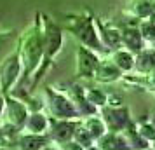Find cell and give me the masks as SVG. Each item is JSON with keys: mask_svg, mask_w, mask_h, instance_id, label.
Instances as JSON below:
<instances>
[{"mask_svg": "<svg viewBox=\"0 0 155 150\" xmlns=\"http://www.w3.org/2000/svg\"><path fill=\"white\" fill-rule=\"evenodd\" d=\"M18 51L23 63V79L33 77L44 61V21L42 14L37 12L33 23L18 38Z\"/></svg>", "mask_w": 155, "mask_h": 150, "instance_id": "6da1fadb", "label": "cell"}, {"mask_svg": "<svg viewBox=\"0 0 155 150\" xmlns=\"http://www.w3.org/2000/svg\"><path fill=\"white\" fill-rule=\"evenodd\" d=\"M44 61L40 65V68L37 70L31 80V89L38 84V80L44 77V73L47 70V66L51 61L56 58V54L63 47V30L58 26L54 21H51L49 18H44Z\"/></svg>", "mask_w": 155, "mask_h": 150, "instance_id": "7a4b0ae2", "label": "cell"}, {"mask_svg": "<svg viewBox=\"0 0 155 150\" xmlns=\"http://www.w3.org/2000/svg\"><path fill=\"white\" fill-rule=\"evenodd\" d=\"M44 96H45V107L49 110L51 117H54V119H64V121L82 119L77 105H75V101L70 98V94L47 86L44 89Z\"/></svg>", "mask_w": 155, "mask_h": 150, "instance_id": "3957f363", "label": "cell"}, {"mask_svg": "<svg viewBox=\"0 0 155 150\" xmlns=\"http://www.w3.org/2000/svg\"><path fill=\"white\" fill-rule=\"evenodd\" d=\"M68 30L80 40V45H85L96 52L105 51V45L99 38V32L96 28V19H92L89 16H78L75 19H71Z\"/></svg>", "mask_w": 155, "mask_h": 150, "instance_id": "277c9868", "label": "cell"}, {"mask_svg": "<svg viewBox=\"0 0 155 150\" xmlns=\"http://www.w3.org/2000/svg\"><path fill=\"white\" fill-rule=\"evenodd\" d=\"M23 79V63L19 51L16 47L12 52L0 61V91L5 94H12L14 86Z\"/></svg>", "mask_w": 155, "mask_h": 150, "instance_id": "5b68a950", "label": "cell"}, {"mask_svg": "<svg viewBox=\"0 0 155 150\" xmlns=\"http://www.w3.org/2000/svg\"><path fill=\"white\" fill-rule=\"evenodd\" d=\"M30 115V108L25 100H19L14 94L5 96V112H4V122H9L18 129L25 128V122Z\"/></svg>", "mask_w": 155, "mask_h": 150, "instance_id": "8992f818", "label": "cell"}, {"mask_svg": "<svg viewBox=\"0 0 155 150\" xmlns=\"http://www.w3.org/2000/svg\"><path fill=\"white\" fill-rule=\"evenodd\" d=\"M99 114H101V119L105 121L108 131H113V133H122L131 124L129 110L124 107H110V105H105L103 108H99Z\"/></svg>", "mask_w": 155, "mask_h": 150, "instance_id": "52a82bcc", "label": "cell"}, {"mask_svg": "<svg viewBox=\"0 0 155 150\" xmlns=\"http://www.w3.org/2000/svg\"><path fill=\"white\" fill-rule=\"evenodd\" d=\"M99 59L96 51L89 49L85 45H78L77 47V77L80 79H94L96 70H98Z\"/></svg>", "mask_w": 155, "mask_h": 150, "instance_id": "ba28073f", "label": "cell"}, {"mask_svg": "<svg viewBox=\"0 0 155 150\" xmlns=\"http://www.w3.org/2000/svg\"><path fill=\"white\" fill-rule=\"evenodd\" d=\"M82 119H77V121H64V119H54L51 117V126H49V133L51 140L58 145H61L64 142H70L75 136V131L80 126Z\"/></svg>", "mask_w": 155, "mask_h": 150, "instance_id": "9c48e42d", "label": "cell"}, {"mask_svg": "<svg viewBox=\"0 0 155 150\" xmlns=\"http://www.w3.org/2000/svg\"><path fill=\"white\" fill-rule=\"evenodd\" d=\"M51 126V117L40 112H30L28 119L25 122L23 133H30V135H47Z\"/></svg>", "mask_w": 155, "mask_h": 150, "instance_id": "30bf717a", "label": "cell"}, {"mask_svg": "<svg viewBox=\"0 0 155 150\" xmlns=\"http://www.w3.org/2000/svg\"><path fill=\"white\" fill-rule=\"evenodd\" d=\"M122 77V70H120L117 65L110 59H101L98 65V70H96V75L94 79L98 82H103V84H108V82H115Z\"/></svg>", "mask_w": 155, "mask_h": 150, "instance_id": "8fae6325", "label": "cell"}, {"mask_svg": "<svg viewBox=\"0 0 155 150\" xmlns=\"http://www.w3.org/2000/svg\"><path fill=\"white\" fill-rule=\"evenodd\" d=\"M96 143L101 147V150H133L126 135H122V133H113V131H108V133H106L103 138H99Z\"/></svg>", "mask_w": 155, "mask_h": 150, "instance_id": "7c38bea8", "label": "cell"}, {"mask_svg": "<svg viewBox=\"0 0 155 150\" xmlns=\"http://www.w3.org/2000/svg\"><path fill=\"white\" fill-rule=\"evenodd\" d=\"M49 135H30V133H21L19 140H18V150H42L44 147L51 145Z\"/></svg>", "mask_w": 155, "mask_h": 150, "instance_id": "4fadbf2b", "label": "cell"}, {"mask_svg": "<svg viewBox=\"0 0 155 150\" xmlns=\"http://www.w3.org/2000/svg\"><path fill=\"white\" fill-rule=\"evenodd\" d=\"M96 25H98V32H99V38L105 47L108 49H120L122 47V32L117 28H110L106 25H101V23L96 19Z\"/></svg>", "mask_w": 155, "mask_h": 150, "instance_id": "5bb4252c", "label": "cell"}, {"mask_svg": "<svg viewBox=\"0 0 155 150\" xmlns=\"http://www.w3.org/2000/svg\"><path fill=\"white\" fill-rule=\"evenodd\" d=\"M134 70L138 73H145L150 75L155 70V49H143L141 52L136 54V61H134Z\"/></svg>", "mask_w": 155, "mask_h": 150, "instance_id": "9a60e30c", "label": "cell"}, {"mask_svg": "<svg viewBox=\"0 0 155 150\" xmlns=\"http://www.w3.org/2000/svg\"><path fill=\"white\" fill-rule=\"evenodd\" d=\"M122 44L126 45V49H129L134 54H138V52H141V51L145 49V45H143L145 40H143V37H141L138 28L122 30Z\"/></svg>", "mask_w": 155, "mask_h": 150, "instance_id": "2e32d148", "label": "cell"}, {"mask_svg": "<svg viewBox=\"0 0 155 150\" xmlns=\"http://www.w3.org/2000/svg\"><path fill=\"white\" fill-rule=\"evenodd\" d=\"M82 126L91 133V136L94 138V142H98L99 138H103L108 133V128H106L105 121L101 117H98V114L91 115V117H85L84 121H82Z\"/></svg>", "mask_w": 155, "mask_h": 150, "instance_id": "e0dca14e", "label": "cell"}, {"mask_svg": "<svg viewBox=\"0 0 155 150\" xmlns=\"http://www.w3.org/2000/svg\"><path fill=\"white\" fill-rule=\"evenodd\" d=\"M112 61L117 66H119L122 72H131L134 70V61H136V56L134 52H131L129 49H115L112 52Z\"/></svg>", "mask_w": 155, "mask_h": 150, "instance_id": "ac0fdd59", "label": "cell"}, {"mask_svg": "<svg viewBox=\"0 0 155 150\" xmlns=\"http://www.w3.org/2000/svg\"><path fill=\"white\" fill-rule=\"evenodd\" d=\"M155 11V0H134L133 14L138 19H148Z\"/></svg>", "mask_w": 155, "mask_h": 150, "instance_id": "d6986e66", "label": "cell"}, {"mask_svg": "<svg viewBox=\"0 0 155 150\" xmlns=\"http://www.w3.org/2000/svg\"><path fill=\"white\" fill-rule=\"evenodd\" d=\"M85 98H87V101L91 103V105H94V107L98 108H103L105 105H108V94L105 93V91H101V89H94V87H85Z\"/></svg>", "mask_w": 155, "mask_h": 150, "instance_id": "ffe728a7", "label": "cell"}, {"mask_svg": "<svg viewBox=\"0 0 155 150\" xmlns=\"http://www.w3.org/2000/svg\"><path fill=\"white\" fill-rule=\"evenodd\" d=\"M138 30H140V33L145 42H150V44L155 42V25L150 19H143L138 25Z\"/></svg>", "mask_w": 155, "mask_h": 150, "instance_id": "44dd1931", "label": "cell"}, {"mask_svg": "<svg viewBox=\"0 0 155 150\" xmlns=\"http://www.w3.org/2000/svg\"><path fill=\"white\" fill-rule=\"evenodd\" d=\"M73 140L77 143H80L84 148H87V147H91V145H94V138L91 136V133L87 131V129L82 126V122H80V126L77 128V131H75V136H73Z\"/></svg>", "mask_w": 155, "mask_h": 150, "instance_id": "7402d4cb", "label": "cell"}, {"mask_svg": "<svg viewBox=\"0 0 155 150\" xmlns=\"http://www.w3.org/2000/svg\"><path fill=\"white\" fill-rule=\"evenodd\" d=\"M138 133L143 140H147L148 143H155V126L152 122H143L141 126H138Z\"/></svg>", "mask_w": 155, "mask_h": 150, "instance_id": "603a6c76", "label": "cell"}, {"mask_svg": "<svg viewBox=\"0 0 155 150\" xmlns=\"http://www.w3.org/2000/svg\"><path fill=\"white\" fill-rule=\"evenodd\" d=\"M59 147V150H85L80 143H77L75 140H70V142H64L61 143V145H58Z\"/></svg>", "mask_w": 155, "mask_h": 150, "instance_id": "cb8c5ba5", "label": "cell"}, {"mask_svg": "<svg viewBox=\"0 0 155 150\" xmlns=\"http://www.w3.org/2000/svg\"><path fill=\"white\" fill-rule=\"evenodd\" d=\"M4 112H5V94L0 91V124H4Z\"/></svg>", "mask_w": 155, "mask_h": 150, "instance_id": "d4e9b609", "label": "cell"}, {"mask_svg": "<svg viewBox=\"0 0 155 150\" xmlns=\"http://www.w3.org/2000/svg\"><path fill=\"white\" fill-rule=\"evenodd\" d=\"M85 150H101V147H99L98 143H94V145H91V147H87Z\"/></svg>", "mask_w": 155, "mask_h": 150, "instance_id": "484cf974", "label": "cell"}, {"mask_svg": "<svg viewBox=\"0 0 155 150\" xmlns=\"http://www.w3.org/2000/svg\"><path fill=\"white\" fill-rule=\"evenodd\" d=\"M42 150H59V147H52V143H51V145H47V147H44Z\"/></svg>", "mask_w": 155, "mask_h": 150, "instance_id": "4316f807", "label": "cell"}, {"mask_svg": "<svg viewBox=\"0 0 155 150\" xmlns=\"http://www.w3.org/2000/svg\"><path fill=\"white\" fill-rule=\"evenodd\" d=\"M148 19H150V21H152V23H153V25H155V11H153V14L150 16V18H148Z\"/></svg>", "mask_w": 155, "mask_h": 150, "instance_id": "83f0119b", "label": "cell"}, {"mask_svg": "<svg viewBox=\"0 0 155 150\" xmlns=\"http://www.w3.org/2000/svg\"><path fill=\"white\" fill-rule=\"evenodd\" d=\"M150 122H152V124L155 126V112H153V115H152V119H150Z\"/></svg>", "mask_w": 155, "mask_h": 150, "instance_id": "f1b7e54d", "label": "cell"}, {"mask_svg": "<svg viewBox=\"0 0 155 150\" xmlns=\"http://www.w3.org/2000/svg\"><path fill=\"white\" fill-rule=\"evenodd\" d=\"M152 45H153V49H155V42H153V44H152Z\"/></svg>", "mask_w": 155, "mask_h": 150, "instance_id": "f546056e", "label": "cell"}, {"mask_svg": "<svg viewBox=\"0 0 155 150\" xmlns=\"http://www.w3.org/2000/svg\"><path fill=\"white\" fill-rule=\"evenodd\" d=\"M153 150H155V143H153Z\"/></svg>", "mask_w": 155, "mask_h": 150, "instance_id": "4dcf8cb0", "label": "cell"}, {"mask_svg": "<svg viewBox=\"0 0 155 150\" xmlns=\"http://www.w3.org/2000/svg\"><path fill=\"white\" fill-rule=\"evenodd\" d=\"M148 150H150V148H148Z\"/></svg>", "mask_w": 155, "mask_h": 150, "instance_id": "1f68e13d", "label": "cell"}]
</instances>
